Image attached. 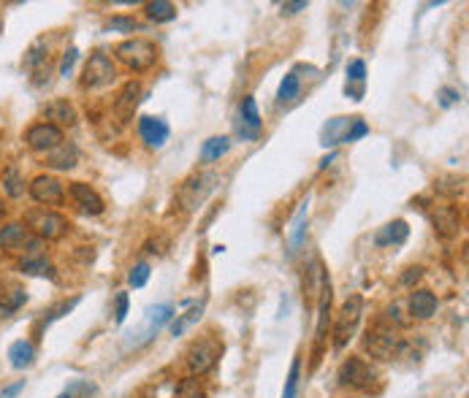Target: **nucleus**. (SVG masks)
<instances>
[{
  "mask_svg": "<svg viewBox=\"0 0 469 398\" xmlns=\"http://www.w3.org/2000/svg\"><path fill=\"white\" fill-rule=\"evenodd\" d=\"M114 57L130 71L144 74L158 63V46L147 38H125L114 46Z\"/></svg>",
  "mask_w": 469,
  "mask_h": 398,
  "instance_id": "nucleus-1",
  "label": "nucleus"
},
{
  "mask_svg": "<svg viewBox=\"0 0 469 398\" xmlns=\"http://www.w3.org/2000/svg\"><path fill=\"white\" fill-rule=\"evenodd\" d=\"M220 177L214 171H198L190 179L182 181L179 192H176V201H179V209L182 212H196L198 206H204V201L209 198L217 187Z\"/></svg>",
  "mask_w": 469,
  "mask_h": 398,
  "instance_id": "nucleus-2",
  "label": "nucleus"
},
{
  "mask_svg": "<svg viewBox=\"0 0 469 398\" xmlns=\"http://www.w3.org/2000/svg\"><path fill=\"white\" fill-rule=\"evenodd\" d=\"M25 225L36 233V239H41V241H54V239H60L71 225L68 220L60 214V212H54V209H46V206H39V209H30L28 214H25Z\"/></svg>",
  "mask_w": 469,
  "mask_h": 398,
  "instance_id": "nucleus-3",
  "label": "nucleus"
},
{
  "mask_svg": "<svg viewBox=\"0 0 469 398\" xmlns=\"http://www.w3.org/2000/svg\"><path fill=\"white\" fill-rule=\"evenodd\" d=\"M361 317H364V298L355 293V296H350L344 304H342L340 314H337V320H334V347L342 350L353 336H355V331H358V325H361Z\"/></svg>",
  "mask_w": 469,
  "mask_h": 398,
  "instance_id": "nucleus-4",
  "label": "nucleus"
},
{
  "mask_svg": "<svg viewBox=\"0 0 469 398\" xmlns=\"http://www.w3.org/2000/svg\"><path fill=\"white\" fill-rule=\"evenodd\" d=\"M117 79V68L106 52H92L82 74V87L85 89H103Z\"/></svg>",
  "mask_w": 469,
  "mask_h": 398,
  "instance_id": "nucleus-5",
  "label": "nucleus"
},
{
  "mask_svg": "<svg viewBox=\"0 0 469 398\" xmlns=\"http://www.w3.org/2000/svg\"><path fill=\"white\" fill-rule=\"evenodd\" d=\"M220 355H222V344H220L214 336H204V339L193 342V347L187 350V366H190V371L198 374V377H201V374H209L214 366H217Z\"/></svg>",
  "mask_w": 469,
  "mask_h": 398,
  "instance_id": "nucleus-6",
  "label": "nucleus"
},
{
  "mask_svg": "<svg viewBox=\"0 0 469 398\" xmlns=\"http://www.w3.org/2000/svg\"><path fill=\"white\" fill-rule=\"evenodd\" d=\"M402 347H404V344H402L399 333H396L390 325H375V328H369V333H366V350L372 353V357H377V360H393Z\"/></svg>",
  "mask_w": 469,
  "mask_h": 398,
  "instance_id": "nucleus-7",
  "label": "nucleus"
},
{
  "mask_svg": "<svg viewBox=\"0 0 469 398\" xmlns=\"http://www.w3.org/2000/svg\"><path fill=\"white\" fill-rule=\"evenodd\" d=\"M171 317H174V307L171 304H158V307H152V309L147 311V317H144V322H141V328L138 331H133L130 333V339L125 342V347H141V344H147L166 322H169Z\"/></svg>",
  "mask_w": 469,
  "mask_h": 398,
  "instance_id": "nucleus-8",
  "label": "nucleus"
},
{
  "mask_svg": "<svg viewBox=\"0 0 469 398\" xmlns=\"http://www.w3.org/2000/svg\"><path fill=\"white\" fill-rule=\"evenodd\" d=\"M28 192L36 203L41 206H60L65 201V187L57 177H49V174H39L28 184Z\"/></svg>",
  "mask_w": 469,
  "mask_h": 398,
  "instance_id": "nucleus-9",
  "label": "nucleus"
},
{
  "mask_svg": "<svg viewBox=\"0 0 469 398\" xmlns=\"http://www.w3.org/2000/svg\"><path fill=\"white\" fill-rule=\"evenodd\" d=\"M340 382L353 390H366L375 382V368L364 357H347L340 368Z\"/></svg>",
  "mask_w": 469,
  "mask_h": 398,
  "instance_id": "nucleus-10",
  "label": "nucleus"
},
{
  "mask_svg": "<svg viewBox=\"0 0 469 398\" xmlns=\"http://www.w3.org/2000/svg\"><path fill=\"white\" fill-rule=\"evenodd\" d=\"M65 141V135L60 128H54V125H49V122H36V125H30L28 131H25V144L33 149V152H52V149H57L60 144Z\"/></svg>",
  "mask_w": 469,
  "mask_h": 398,
  "instance_id": "nucleus-11",
  "label": "nucleus"
},
{
  "mask_svg": "<svg viewBox=\"0 0 469 398\" xmlns=\"http://www.w3.org/2000/svg\"><path fill=\"white\" fill-rule=\"evenodd\" d=\"M236 131L244 141H256L263 131V120H260V111H258V103L253 95H244L242 103H239V128Z\"/></svg>",
  "mask_w": 469,
  "mask_h": 398,
  "instance_id": "nucleus-12",
  "label": "nucleus"
},
{
  "mask_svg": "<svg viewBox=\"0 0 469 398\" xmlns=\"http://www.w3.org/2000/svg\"><path fill=\"white\" fill-rule=\"evenodd\" d=\"M41 114L46 117V122L49 125H54V128H74L76 125V120H79V111H76V106L71 103V100H65V98H54V100H49L46 106L41 109Z\"/></svg>",
  "mask_w": 469,
  "mask_h": 398,
  "instance_id": "nucleus-13",
  "label": "nucleus"
},
{
  "mask_svg": "<svg viewBox=\"0 0 469 398\" xmlns=\"http://www.w3.org/2000/svg\"><path fill=\"white\" fill-rule=\"evenodd\" d=\"M68 195L74 198V203H76L85 214L98 217V214H103V209H106V203H103V198L98 195V190L85 184V181H71V184H68Z\"/></svg>",
  "mask_w": 469,
  "mask_h": 398,
  "instance_id": "nucleus-14",
  "label": "nucleus"
},
{
  "mask_svg": "<svg viewBox=\"0 0 469 398\" xmlns=\"http://www.w3.org/2000/svg\"><path fill=\"white\" fill-rule=\"evenodd\" d=\"M138 135L149 149H160L169 141L171 128L163 117H141L138 120Z\"/></svg>",
  "mask_w": 469,
  "mask_h": 398,
  "instance_id": "nucleus-15",
  "label": "nucleus"
},
{
  "mask_svg": "<svg viewBox=\"0 0 469 398\" xmlns=\"http://www.w3.org/2000/svg\"><path fill=\"white\" fill-rule=\"evenodd\" d=\"M431 225H434V233L439 239H453L461 230V214H459L456 206H439L431 214Z\"/></svg>",
  "mask_w": 469,
  "mask_h": 398,
  "instance_id": "nucleus-16",
  "label": "nucleus"
},
{
  "mask_svg": "<svg viewBox=\"0 0 469 398\" xmlns=\"http://www.w3.org/2000/svg\"><path fill=\"white\" fill-rule=\"evenodd\" d=\"M138 95H141V85L138 82H125L123 89L117 92V98H114V114H117V120L125 125L133 120V111H136V106H138Z\"/></svg>",
  "mask_w": 469,
  "mask_h": 398,
  "instance_id": "nucleus-17",
  "label": "nucleus"
},
{
  "mask_svg": "<svg viewBox=\"0 0 469 398\" xmlns=\"http://www.w3.org/2000/svg\"><path fill=\"white\" fill-rule=\"evenodd\" d=\"M407 236H410L407 222L393 220L388 222V225H383V228L375 233V244H377V247H399V244L407 241Z\"/></svg>",
  "mask_w": 469,
  "mask_h": 398,
  "instance_id": "nucleus-18",
  "label": "nucleus"
},
{
  "mask_svg": "<svg viewBox=\"0 0 469 398\" xmlns=\"http://www.w3.org/2000/svg\"><path fill=\"white\" fill-rule=\"evenodd\" d=\"M437 307H439V301L431 290H415L410 296V314L415 320H431L437 314Z\"/></svg>",
  "mask_w": 469,
  "mask_h": 398,
  "instance_id": "nucleus-19",
  "label": "nucleus"
},
{
  "mask_svg": "<svg viewBox=\"0 0 469 398\" xmlns=\"http://www.w3.org/2000/svg\"><path fill=\"white\" fill-rule=\"evenodd\" d=\"M43 163L49 166V168H60V171H68V168H74L76 166V146L74 144H60L57 149H52V152H46V157H43Z\"/></svg>",
  "mask_w": 469,
  "mask_h": 398,
  "instance_id": "nucleus-20",
  "label": "nucleus"
},
{
  "mask_svg": "<svg viewBox=\"0 0 469 398\" xmlns=\"http://www.w3.org/2000/svg\"><path fill=\"white\" fill-rule=\"evenodd\" d=\"M326 285H329V274L323 271L320 261H315V263L309 265L306 276H304V296H306L309 301H315V298L323 293V287H326Z\"/></svg>",
  "mask_w": 469,
  "mask_h": 398,
  "instance_id": "nucleus-21",
  "label": "nucleus"
},
{
  "mask_svg": "<svg viewBox=\"0 0 469 398\" xmlns=\"http://www.w3.org/2000/svg\"><path fill=\"white\" fill-rule=\"evenodd\" d=\"M25 244H28V228H25L22 222H11V225H6V228L0 230V247H3V250L17 252V250H22Z\"/></svg>",
  "mask_w": 469,
  "mask_h": 398,
  "instance_id": "nucleus-22",
  "label": "nucleus"
},
{
  "mask_svg": "<svg viewBox=\"0 0 469 398\" xmlns=\"http://www.w3.org/2000/svg\"><path fill=\"white\" fill-rule=\"evenodd\" d=\"M33 360H36L33 342L19 339V342H14V344L8 347V363H11L14 368H28V366H33Z\"/></svg>",
  "mask_w": 469,
  "mask_h": 398,
  "instance_id": "nucleus-23",
  "label": "nucleus"
},
{
  "mask_svg": "<svg viewBox=\"0 0 469 398\" xmlns=\"http://www.w3.org/2000/svg\"><path fill=\"white\" fill-rule=\"evenodd\" d=\"M228 149H231V138H228V135H212V138H207L204 146H201V160H204V163H217L220 157L228 155Z\"/></svg>",
  "mask_w": 469,
  "mask_h": 398,
  "instance_id": "nucleus-24",
  "label": "nucleus"
},
{
  "mask_svg": "<svg viewBox=\"0 0 469 398\" xmlns=\"http://www.w3.org/2000/svg\"><path fill=\"white\" fill-rule=\"evenodd\" d=\"M434 190L439 192V195H448V198H459V195H464L467 192V179L464 177H439L434 181Z\"/></svg>",
  "mask_w": 469,
  "mask_h": 398,
  "instance_id": "nucleus-25",
  "label": "nucleus"
},
{
  "mask_svg": "<svg viewBox=\"0 0 469 398\" xmlns=\"http://www.w3.org/2000/svg\"><path fill=\"white\" fill-rule=\"evenodd\" d=\"M299 92H301V79L296 76V71H291V74H285L282 82H280L277 100H280V103H293V100L299 98Z\"/></svg>",
  "mask_w": 469,
  "mask_h": 398,
  "instance_id": "nucleus-26",
  "label": "nucleus"
},
{
  "mask_svg": "<svg viewBox=\"0 0 469 398\" xmlns=\"http://www.w3.org/2000/svg\"><path fill=\"white\" fill-rule=\"evenodd\" d=\"M306 220H309V201L301 203L299 214L293 220V228H291V250H299L306 239Z\"/></svg>",
  "mask_w": 469,
  "mask_h": 398,
  "instance_id": "nucleus-27",
  "label": "nucleus"
},
{
  "mask_svg": "<svg viewBox=\"0 0 469 398\" xmlns=\"http://www.w3.org/2000/svg\"><path fill=\"white\" fill-rule=\"evenodd\" d=\"M350 122H353V117H337V120H331V122L323 128V146L342 144V135H344Z\"/></svg>",
  "mask_w": 469,
  "mask_h": 398,
  "instance_id": "nucleus-28",
  "label": "nucleus"
},
{
  "mask_svg": "<svg viewBox=\"0 0 469 398\" xmlns=\"http://www.w3.org/2000/svg\"><path fill=\"white\" fill-rule=\"evenodd\" d=\"M329 311H331V282H329V285L323 287V293H320V314H317V331H315V336H317V344L326 339Z\"/></svg>",
  "mask_w": 469,
  "mask_h": 398,
  "instance_id": "nucleus-29",
  "label": "nucleus"
},
{
  "mask_svg": "<svg viewBox=\"0 0 469 398\" xmlns=\"http://www.w3.org/2000/svg\"><path fill=\"white\" fill-rule=\"evenodd\" d=\"M147 16L152 22H171L176 19V5L169 0H155V3H147Z\"/></svg>",
  "mask_w": 469,
  "mask_h": 398,
  "instance_id": "nucleus-30",
  "label": "nucleus"
},
{
  "mask_svg": "<svg viewBox=\"0 0 469 398\" xmlns=\"http://www.w3.org/2000/svg\"><path fill=\"white\" fill-rule=\"evenodd\" d=\"M46 52H49V44H46V38H39V41H33L30 49L25 52V60H22V65L28 68V71H36L39 65H41L43 60H46Z\"/></svg>",
  "mask_w": 469,
  "mask_h": 398,
  "instance_id": "nucleus-31",
  "label": "nucleus"
},
{
  "mask_svg": "<svg viewBox=\"0 0 469 398\" xmlns=\"http://www.w3.org/2000/svg\"><path fill=\"white\" fill-rule=\"evenodd\" d=\"M19 268H22L25 274H30V276H54V265L49 263L43 255H36V258H25Z\"/></svg>",
  "mask_w": 469,
  "mask_h": 398,
  "instance_id": "nucleus-32",
  "label": "nucleus"
},
{
  "mask_svg": "<svg viewBox=\"0 0 469 398\" xmlns=\"http://www.w3.org/2000/svg\"><path fill=\"white\" fill-rule=\"evenodd\" d=\"M299 374H301V357L296 355V357H293V363H291L288 379H285V390H282V398H299Z\"/></svg>",
  "mask_w": 469,
  "mask_h": 398,
  "instance_id": "nucleus-33",
  "label": "nucleus"
},
{
  "mask_svg": "<svg viewBox=\"0 0 469 398\" xmlns=\"http://www.w3.org/2000/svg\"><path fill=\"white\" fill-rule=\"evenodd\" d=\"M198 317H201V304L193 311H187V314H182V317H176V320L171 322V336H182V333L187 331V325H193Z\"/></svg>",
  "mask_w": 469,
  "mask_h": 398,
  "instance_id": "nucleus-34",
  "label": "nucleus"
},
{
  "mask_svg": "<svg viewBox=\"0 0 469 398\" xmlns=\"http://www.w3.org/2000/svg\"><path fill=\"white\" fill-rule=\"evenodd\" d=\"M369 133V125L361 120V117H353V122L347 125V131L342 135V144H350V141H358V138H364Z\"/></svg>",
  "mask_w": 469,
  "mask_h": 398,
  "instance_id": "nucleus-35",
  "label": "nucleus"
},
{
  "mask_svg": "<svg viewBox=\"0 0 469 398\" xmlns=\"http://www.w3.org/2000/svg\"><path fill=\"white\" fill-rule=\"evenodd\" d=\"M147 282H149V263H136L128 274V285L138 290V287H144Z\"/></svg>",
  "mask_w": 469,
  "mask_h": 398,
  "instance_id": "nucleus-36",
  "label": "nucleus"
},
{
  "mask_svg": "<svg viewBox=\"0 0 469 398\" xmlns=\"http://www.w3.org/2000/svg\"><path fill=\"white\" fill-rule=\"evenodd\" d=\"M350 82H355V85L364 87V82H366V63H364V60H350V63H347V85H350Z\"/></svg>",
  "mask_w": 469,
  "mask_h": 398,
  "instance_id": "nucleus-37",
  "label": "nucleus"
},
{
  "mask_svg": "<svg viewBox=\"0 0 469 398\" xmlns=\"http://www.w3.org/2000/svg\"><path fill=\"white\" fill-rule=\"evenodd\" d=\"M3 184H6V192H8L11 198H19V195L25 192V187H22V181H19V171H17V168H8V171H6Z\"/></svg>",
  "mask_w": 469,
  "mask_h": 398,
  "instance_id": "nucleus-38",
  "label": "nucleus"
},
{
  "mask_svg": "<svg viewBox=\"0 0 469 398\" xmlns=\"http://www.w3.org/2000/svg\"><path fill=\"white\" fill-rule=\"evenodd\" d=\"M106 27L114 33H133V30H138V22L133 16H112Z\"/></svg>",
  "mask_w": 469,
  "mask_h": 398,
  "instance_id": "nucleus-39",
  "label": "nucleus"
},
{
  "mask_svg": "<svg viewBox=\"0 0 469 398\" xmlns=\"http://www.w3.org/2000/svg\"><path fill=\"white\" fill-rule=\"evenodd\" d=\"M25 301H28V296H25L22 290H14V293L8 296V301H6V304H0V314H3V317H8V314H14V311L19 309V307H22Z\"/></svg>",
  "mask_w": 469,
  "mask_h": 398,
  "instance_id": "nucleus-40",
  "label": "nucleus"
},
{
  "mask_svg": "<svg viewBox=\"0 0 469 398\" xmlns=\"http://www.w3.org/2000/svg\"><path fill=\"white\" fill-rule=\"evenodd\" d=\"M76 60H79V49H76V46H71V49L63 54V63H60V76H63V79H68V76L74 74Z\"/></svg>",
  "mask_w": 469,
  "mask_h": 398,
  "instance_id": "nucleus-41",
  "label": "nucleus"
},
{
  "mask_svg": "<svg viewBox=\"0 0 469 398\" xmlns=\"http://www.w3.org/2000/svg\"><path fill=\"white\" fill-rule=\"evenodd\" d=\"M176 393H179V398H207V393L201 390V385L196 379H185Z\"/></svg>",
  "mask_w": 469,
  "mask_h": 398,
  "instance_id": "nucleus-42",
  "label": "nucleus"
},
{
  "mask_svg": "<svg viewBox=\"0 0 469 398\" xmlns=\"http://www.w3.org/2000/svg\"><path fill=\"white\" fill-rule=\"evenodd\" d=\"M128 293H120L117 296V301H114V320L117 322H125V317H128Z\"/></svg>",
  "mask_w": 469,
  "mask_h": 398,
  "instance_id": "nucleus-43",
  "label": "nucleus"
},
{
  "mask_svg": "<svg viewBox=\"0 0 469 398\" xmlns=\"http://www.w3.org/2000/svg\"><path fill=\"white\" fill-rule=\"evenodd\" d=\"M76 304H79V298H71V301H65V304H60V307H57V309H52V311H49V317H46V320H43V322H46V325H49V322H54V320H60V317H63V314H68V311L74 309V307H76Z\"/></svg>",
  "mask_w": 469,
  "mask_h": 398,
  "instance_id": "nucleus-44",
  "label": "nucleus"
},
{
  "mask_svg": "<svg viewBox=\"0 0 469 398\" xmlns=\"http://www.w3.org/2000/svg\"><path fill=\"white\" fill-rule=\"evenodd\" d=\"M459 100H461V95H459L456 89L450 87L439 89V106H442V109H448V106H453V103H459Z\"/></svg>",
  "mask_w": 469,
  "mask_h": 398,
  "instance_id": "nucleus-45",
  "label": "nucleus"
},
{
  "mask_svg": "<svg viewBox=\"0 0 469 398\" xmlns=\"http://www.w3.org/2000/svg\"><path fill=\"white\" fill-rule=\"evenodd\" d=\"M306 8V0H296V3H282V14H288V16H293V14H299Z\"/></svg>",
  "mask_w": 469,
  "mask_h": 398,
  "instance_id": "nucleus-46",
  "label": "nucleus"
},
{
  "mask_svg": "<svg viewBox=\"0 0 469 398\" xmlns=\"http://www.w3.org/2000/svg\"><path fill=\"white\" fill-rule=\"evenodd\" d=\"M421 274H424V268H418V265H415V268H407V274L402 276V285H413V282H418V279H421Z\"/></svg>",
  "mask_w": 469,
  "mask_h": 398,
  "instance_id": "nucleus-47",
  "label": "nucleus"
},
{
  "mask_svg": "<svg viewBox=\"0 0 469 398\" xmlns=\"http://www.w3.org/2000/svg\"><path fill=\"white\" fill-rule=\"evenodd\" d=\"M22 388H25V379H19V382H14V385L3 388V390H0V398H14L19 390H22Z\"/></svg>",
  "mask_w": 469,
  "mask_h": 398,
  "instance_id": "nucleus-48",
  "label": "nucleus"
},
{
  "mask_svg": "<svg viewBox=\"0 0 469 398\" xmlns=\"http://www.w3.org/2000/svg\"><path fill=\"white\" fill-rule=\"evenodd\" d=\"M3 214H6V203H3V198H0V220H3Z\"/></svg>",
  "mask_w": 469,
  "mask_h": 398,
  "instance_id": "nucleus-49",
  "label": "nucleus"
},
{
  "mask_svg": "<svg viewBox=\"0 0 469 398\" xmlns=\"http://www.w3.org/2000/svg\"><path fill=\"white\" fill-rule=\"evenodd\" d=\"M57 398H74V393H63V396H57Z\"/></svg>",
  "mask_w": 469,
  "mask_h": 398,
  "instance_id": "nucleus-50",
  "label": "nucleus"
}]
</instances>
